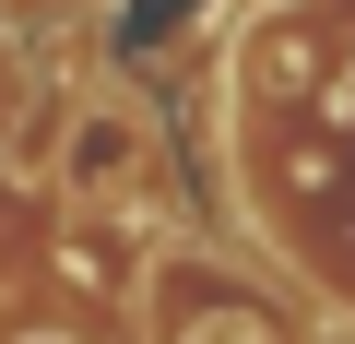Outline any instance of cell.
Masks as SVG:
<instances>
[{
    "label": "cell",
    "instance_id": "cell-1",
    "mask_svg": "<svg viewBox=\"0 0 355 344\" xmlns=\"http://www.w3.org/2000/svg\"><path fill=\"white\" fill-rule=\"evenodd\" d=\"M60 179H71V202H130V190L154 179V119H142V107H130L119 83H95V95L71 107Z\"/></svg>",
    "mask_w": 355,
    "mask_h": 344
},
{
    "label": "cell",
    "instance_id": "cell-2",
    "mask_svg": "<svg viewBox=\"0 0 355 344\" xmlns=\"http://www.w3.org/2000/svg\"><path fill=\"white\" fill-rule=\"evenodd\" d=\"M24 107H36V83H24V48H0V142L24 131Z\"/></svg>",
    "mask_w": 355,
    "mask_h": 344
},
{
    "label": "cell",
    "instance_id": "cell-3",
    "mask_svg": "<svg viewBox=\"0 0 355 344\" xmlns=\"http://www.w3.org/2000/svg\"><path fill=\"white\" fill-rule=\"evenodd\" d=\"M12 344H83V332H12Z\"/></svg>",
    "mask_w": 355,
    "mask_h": 344
}]
</instances>
